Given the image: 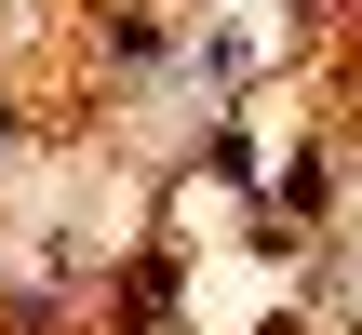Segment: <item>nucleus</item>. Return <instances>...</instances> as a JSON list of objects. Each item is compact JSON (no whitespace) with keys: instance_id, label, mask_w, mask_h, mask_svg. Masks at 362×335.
<instances>
[{"instance_id":"obj_2","label":"nucleus","mask_w":362,"mask_h":335,"mask_svg":"<svg viewBox=\"0 0 362 335\" xmlns=\"http://www.w3.org/2000/svg\"><path fill=\"white\" fill-rule=\"evenodd\" d=\"M121 322H134V335H175V269H161V255L121 282Z\"/></svg>"},{"instance_id":"obj_3","label":"nucleus","mask_w":362,"mask_h":335,"mask_svg":"<svg viewBox=\"0 0 362 335\" xmlns=\"http://www.w3.org/2000/svg\"><path fill=\"white\" fill-rule=\"evenodd\" d=\"M0 161H13V107H0Z\"/></svg>"},{"instance_id":"obj_1","label":"nucleus","mask_w":362,"mask_h":335,"mask_svg":"<svg viewBox=\"0 0 362 335\" xmlns=\"http://www.w3.org/2000/svg\"><path fill=\"white\" fill-rule=\"evenodd\" d=\"M94 54H107L121 81H161V67H175V27H161L148 0H107V13H94Z\"/></svg>"}]
</instances>
